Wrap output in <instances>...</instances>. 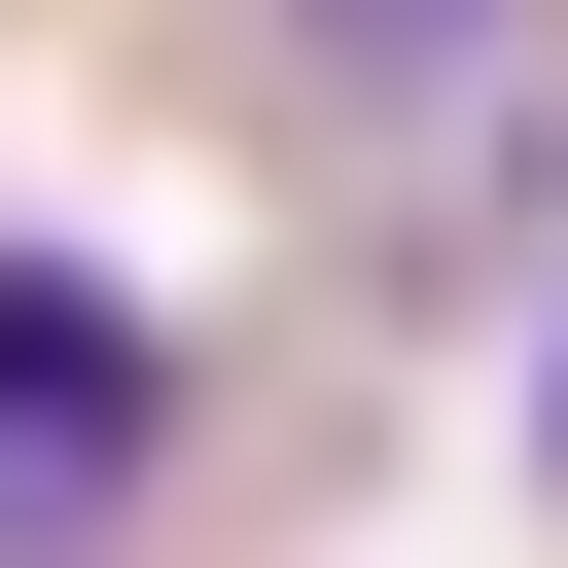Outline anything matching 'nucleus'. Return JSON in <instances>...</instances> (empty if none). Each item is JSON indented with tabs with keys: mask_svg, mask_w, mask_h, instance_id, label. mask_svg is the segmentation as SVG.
<instances>
[{
	"mask_svg": "<svg viewBox=\"0 0 568 568\" xmlns=\"http://www.w3.org/2000/svg\"><path fill=\"white\" fill-rule=\"evenodd\" d=\"M142 426H178V320H142L106 248H0V568H71V532L142 497Z\"/></svg>",
	"mask_w": 568,
	"mask_h": 568,
	"instance_id": "obj_1",
	"label": "nucleus"
},
{
	"mask_svg": "<svg viewBox=\"0 0 568 568\" xmlns=\"http://www.w3.org/2000/svg\"><path fill=\"white\" fill-rule=\"evenodd\" d=\"M532 426H568V390H532Z\"/></svg>",
	"mask_w": 568,
	"mask_h": 568,
	"instance_id": "obj_3",
	"label": "nucleus"
},
{
	"mask_svg": "<svg viewBox=\"0 0 568 568\" xmlns=\"http://www.w3.org/2000/svg\"><path fill=\"white\" fill-rule=\"evenodd\" d=\"M248 36H284V71H320V106H426V71H462V36H497V0H248Z\"/></svg>",
	"mask_w": 568,
	"mask_h": 568,
	"instance_id": "obj_2",
	"label": "nucleus"
}]
</instances>
